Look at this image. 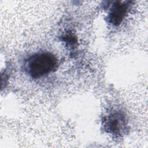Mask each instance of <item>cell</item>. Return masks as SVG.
Listing matches in <instances>:
<instances>
[{
    "mask_svg": "<svg viewBox=\"0 0 148 148\" xmlns=\"http://www.w3.org/2000/svg\"><path fill=\"white\" fill-rule=\"evenodd\" d=\"M58 61L54 55L49 52H40L29 56L24 62V68L32 78L38 79L54 71Z\"/></svg>",
    "mask_w": 148,
    "mask_h": 148,
    "instance_id": "1",
    "label": "cell"
},
{
    "mask_svg": "<svg viewBox=\"0 0 148 148\" xmlns=\"http://www.w3.org/2000/svg\"><path fill=\"white\" fill-rule=\"evenodd\" d=\"M106 131L116 136H120L125 131L126 123L124 116L120 112L114 111L108 114L103 120Z\"/></svg>",
    "mask_w": 148,
    "mask_h": 148,
    "instance_id": "2",
    "label": "cell"
},
{
    "mask_svg": "<svg viewBox=\"0 0 148 148\" xmlns=\"http://www.w3.org/2000/svg\"><path fill=\"white\" fill-rule=\"evenodd\" d=\"M129 3V2H117L113 5L107 17L108 22L114 25L120 24L127 13L130 6Z\"/></svg>",
    "mask_w": 148,
    "mask_h": 148,
    "instance_id": "3",
    "label": "cell"
}]
</instances>
